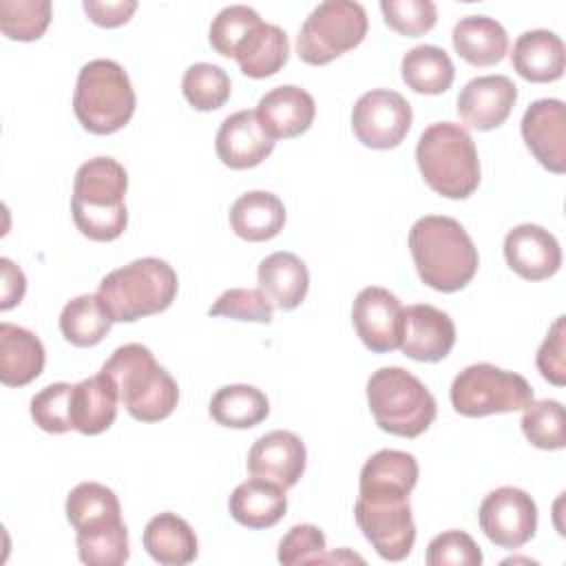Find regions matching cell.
Listing matches in <instances>:
<instances>
[{
    "label": "cell",
    "instance_id": "e0dca14e",
    "mask_svg": "<svg viewBox=\"0 0 566 566\" xmlns=\"http://www.w3.org/2000/svg\"><path fill=\"white\" fill-rule=\"evenodd\" d=\"M517 102V86L506 75H480L458 95V115L464 126L493 130L502 126Z\"/></svg>",
    "mask_w": 566,
    "mask_h": 566
},
{
    "label": "cell",
    "instance_id": "ffe728a7",
    "mask_svg": "<svg viewBox=\"0 0 566 566\" xmlns=\"http://www.w3.org/2000/svg\"><path fill=\"white\" fill-rule=\"evenodd\" d=\"M314 115V97L294 84H283L268 91L256 104V117L274 142L303 135L312 126Z\"/></svg>",
    "mask_w": 566,
    "mask_h": 566
},
{
    "label": "cell",
    "instance_id": "3957f363",
    "mask_svg": "<svg viewBox=\"0 0 566 566\" xmlns=\"http://www.w3.org/2000/svg\"><path fill=\"white\" fill-rule=\"evenodd\" d=\"M102 371L113 380L124 409L139 422H159L179 402L175 378L155 360L146 345L126 343L117 347L102 365Z\"/></svg>",
    "mask_w": 566,
    "mask_h": 566
},
{
    "label": "cell",
    "instance_id": "44dd1931",
    "mask_svg": "<svg viewBox=\"0 0 566 566\" xmlns=\"http://www.w3.org/2000/svg\"><path fill=\"white\" fill-rule=\"evenodd\" d=\"M511 64L517 71L520 77L533 84H546L555 82L564 73L566 53L564 42L557 33L548 29H533L517 35L513 51H511Z\"/></svg>",
    "mask_w": 566,
    "mask_h": 566
},
{
    "label": "cell",
    "instance_id": "603a6c76",
    "mask_svg": "<svg viewBox=\"0 0 566 566\" xmlns=\"http://www.w3.org/2000/svg\"><path fill=\"white\" fill-rule=\"evenodd\" d=\"M259 290L276 310H294L310 287L307 265L294 252H272L259 263Z\"/></svg>",
    "mask_w": 566,
    "mask_h": 566
},
{
    "label": "cell",
    "instance_id": "cb8c5ba5",
    "mask_svg": "<svg viewBox=\"0 0 566 566\" xmlns=\"http://www.w3.org/2000/svg\"><path fill=\"white\" fill-rule=\"evenodd\" d=\"M117 389L104 371L80 380L73 385L71 396L73 429L84 436H97L106 431L117 418Z\"/></svg>",
    "mask_w": 566,
    "mask_h": 566
},
{
    "label": "cell",
    "instance_id": "d590c367",
    "mask_svg": "<svg viewBox=\"0 0 566 566\" xmlns=\"http://www.w3.org/2000/svg\"><path fill=\"white\" fill-rule=\"evenodd\" d=\"M522 431L526 440L544 451H557L564 449L566 436H564V407L559 400H533L522 416Z\"/></svg>",
    "mask_w": 566,
    "mask_h": 566
},
{
    "label": "cell",
    "instance_id": "2e32d148",
    "mask_svg": "<svg viewBox=\"0 0 566 566\" xmlns=\"http://www.w3.org/2000/svg\"><path fill=\"white\" fill-rule=\"evenodd\" d=\"M305 464L307 451L303 440L285 429H274L256 438L248 451L250 475L274 482L285 491L301 480Z\"/></svg>",
    "mask_w": 566,
    "mask_h": 566
},
{
    "label": "cell",
    "instance_id": "484cf974",
    "mask_svg": "<svg viewBox=\"0 0 566 566\" xmlns=\"http://www.w3.org/2000/svg\"><path fill=\"white\" fill-rule=\"evenodd\" d=\"M451 42L455 53L471 66L500 64L509 51L506 29L489 15H467L453 27Z\"/></svg>",
    "mask_w": 566,
    "mask_h": 566
},
{
    "label": "cell",
    "instance_id": "ac0fdd59",
    "mask_svg": "<svg viewBox=\"0 0 566 566\" xmlns=\"http://www.w3.org/2000/svg\"><path fill=\"white\" fill-rule=\"evenodd\" d=\"M504 259L517 276L544 281L559 270L562 248L546 228L520 223L504 237Z\"/></svg>",
    "mask_w": 566,
    "mask_h": 566
},
{
    "label": "cell",
    "instance_id": "83f0119b",
    "mask_svg": "<svg viewBox=\"0 0 566 566\" xmlns=\"http://www.w3.org/2000/svg\"><path fill=\"white\" fill-rule=\"evenodd\" d=\"M142 539L146 553L164 566L190 564L199 551L197 535L190 524L170 511L150 517Z\"/></svg>",
    "mask_w": 566,
    "mask_h": 566
},
{
    "label": "cell",
    "instance_id": "4316f807",
    "mask_svg": "<svg viewBox=\"0 0 566 566\" xmlns=\"http://www.w3.org/2000/svg\"><path fill=\"white\" fill-rule=\"evenodd\" d=\"M285 226L283 201L268 190H250L230 208V228L243 241H270Z\"/></svg>",
    "mask_w": 566,
    "mask_h": 566
},
{
    "label": "cell",
    "instance_id": "1f68e13d",
    "mask_svg": "<svg viewBox=\"0 0 566 566\" xmlns=\"http://www.w3.org/2000/svg\"><path fill=\"white\" fill-rule=\"evenodd\" d=\"M208 413L221 427L250 429L268 418L270 402L252 385H226L212 396Z\"/></svg>",
    "mask_w": 566,
    "mask_h": 566
},
{
    "label": "cell",
    "instance_id": "ba28073f",
    "mask_svg": "<svg viewBox=\"0 0 566 566\" xmlns=\"http://www.w3.org/2000/svg\"><path fill=\"white\" fill-rule=\"evenodd\" d=\"M367 405L376 424L398 438H418L436 420V398L402 367H380L367 380Z\"/></svg>",
    "mask_w": 566,
    "mask_h": 566
},
{
    "label": "cell",
    "instance_id": "bcb514c9",
    "mask_svg": "<svg viewBox=\"0 0 566 566\" xmlns=\"http://www.w3.org/2000/svg\"><path fill=\"white\" fill-rule=\"evenodd\" d=\"M0 270H2V285H0V310H11L13 305H18L24 296L27 290V279L22 274V270L7 256L0 259Z\"/></svg>",
    "mask_w": 566,
    "mask_h": 566
},
{
    "label": "cell",
    "instance_id": "8992f818",
    "mask_svg": "<svg viewBox=\"0 0 566 566\" xmlns=\"http://www.w3.org/2000/svg\"><path fill=\"white\" fill-rule=\"evenodd\" d=\"M416 161L427 186L447 199H467L480 184L478 148L455 122L427 126L416 146Z\"/></svg>",
    "mask_w": 566,
    "mask_h": 566
},
{
    "label": "cell",
    "instance_id": "f546056e",
    "mask_svg": "<svg viewBox=\"0 0 566 566\" xmlns=\"http://www.w3.org/2000/svg\"><path fill=\"white\" fill-rule=\"evenodd\" d=\"M66 520L77 533H95L122 524V506L113 489L99 482H82L66 495Z\"/></svg>",
    "mask_w": 566,
    "mask_h": 566
},
{
    "label": "cell",
    "instance_id": "f35d334b",
    "mask_svg": "<svg viewBox=\"0 0 566 566\" xmlns=\"http://www.w3.org/2000/svg\"><path fill=\"white\" fill-rule=\"evenodd\" d=\"M71 396L73 385L53 382L40 389L31 398V418L46 433H66L73 429L71 422Z\"/></svg>",
    "mask_w": 566,
    "mask_h": 566
},
{
    "label": "cell",
    "instance_id": "d6a6232c",
    "mask_svg": "<svg viewBox=\"0 0 566 566\" xmlns=\"http://www.w3.org/2000/svg\"><path fill=\"white\" fill-rule=\"evenodd\" d=\"M113 321L104 312L97 294L71 298L60 314V332L75 347H93L111 332Z\"/></svg>",
    "mask_w": 566,
    "mask_h": 566
},
{
    "label": "cell",
    "instance_id": "30bf717a",
    "mask_svg": "<svg viewBox=\"0 0 566 566\" xmlns=\"http://www.w3.org/2000/svg\"><path fill=\"white\" fill-rule=\"evenodd\" d=\"M451 405L460 416L482 418L526 409L533 402L528 380L491 363L464 367L451 382Z\"/></svg>",
    "mask_w": 566,
    "mask_h": 566
},
{
    "label": "cell",
    "instance_id": "b9f144b4",
    "mask_svg": "<svg viewBox=\"0 0 566 566\" xmlns=\"http://www.w3.org/2000/svg\"><path fill=\"white\" fill-rule=\"evenodd\" d=\"M424 559L429 566H480L482 551L469 533L444 531L429 542Z\"/></svg>",
    "mask_w": 566,
    "mask_h": 566
},
{
    "label": "cell",
    "instance_id": "836d02e7",
    "mask_svg": "<svg viewBox=\"0 0 566 566\" xmlns=\"http://www.w3.org/2000/svg\"><path fill=\"white\" fill-rule=\"evenodd\" d=\"M181 91L186 102L195 111H217L228 102L232 84L221 66L210 62H197L186 69Z\"/></svg>",
    "mask_w": 566,
    "mask_h": 566
},
{
    "label": "cell",
    "instance_id": "d6986e66",
    "mask_svg": "<svg viewBox=\"0 0 566 566\" xmlns=\"http://www.w3.org/2000/svg\"><path fill=\"white\" fill-rule=\"evenodd\" d=\"M214 150L223 166L245 170L259 166L274 150V139L261 126L256 111L245 108L221 122L214 137Z\"/></svg>",
    "mask_w": 566,
    "mask_h": 566
},
{
    "label": "cell",
    "instance_id": "60d3db41",
    "mask_svg": "<svg viewBox=\"0 0 566 566\" xmlns=\"http://www.w3.org/2000/svg\"><path fill=\"white\" fill-rule=\"evenodd\" d=\"M272 303L261 290L230 287L208 310L210 316H228L234 321L272 323Z\"/></svg>",
    "mask_w": 566,
    "mask_h": 566
},
{
    "label": "cell",
    "instance_id": "8d00e7d4",
    "mask_svg": "<svg viewBox=\"0 0 566 566\" xmlns=\"http://www.w3.org/2000/svg\"><path fill=\"white\" fill-rule=\"evenodd\" d=\"M77 555L88 566H119L128 559L126 524H115L95 533H77Z\"/></svg>",
    "mask_w": 566,
    "mask_h": 566
},
{
    "label": "cell",
    "instance_id": "ab89813d",
    "mask_svg": "<svg viewBox=\"0 0 566 566\" xmlns=\"http://www.w3.org/2000/svg\"><path fill=\"white\" fill-rule=\"evenodd\" d=\"M380 11L387 27L407 38L431 31L438 20V9L431 0H382Z\"/></svg>",
    "mask_w": 566,
    "mask_h": 566
},
{
    "label": "cell",
    "instance_id": "4fadbf2b",
    "mask_svg": "<svg viewBox=\"0 0 566 566\" xmlns=\"http://www.w3.org/2000/svg\"><path fill=\"white\" fill-rule=\"evenodd\" d=\"M402 305L396 294L385 287H363L352 305V323L363 345L376 354L400 347Z\"/></svg>",
    "mask_w": 566,
    "mask_h": 566
},
{
    "label": "cell",
    "instance_id": "9c48e42d",
    "mask_svg": "<svg viewBox=\"0 0 566 566\" xmlns=\"http://www.w3.org/2000/svg\"><path fill=\"white\" fill-rule=\"evenodd\" d=\"M367 35V13L354 0H325L301 24L296 53L310 66H323L358 46Z\"/></svg>",
    "mask_w": 566,
    "mask_h": 566
},
{
    "label": "cell",
    "instance_id": "f6af8a7d",
    "mask_svg": "<svg viewBox=\"0 0 566 566\" xmlns=\"http://www.w3.org/2000/svg\"><path fill=\"white\" fill-rule=\"evenodd\" d=\"M82 9L91 18V22H95L97 27L115 29L130 20V15L137 9V2L135 0H106V2L104 0H84Z\"/></svg>",
    "mask_w": 566,
    "mask_h": 566
},
{
    "label": "cell",
    "instance_id": "ee69618b",
    "mask_svg": "<svg viewBox=\"0 0 566 566\" xmlns=\"http://www.w3.org/2000/svg\"><path fill=\"white\" fill-rule=\"evenodd\" d=\"M564 316H557L551 325L544 343L537 349L535 365L544 380H548L555 387L566 385V347H564Z\"/></svg>",
    "mask_w": 566,
    "mask_h": 566
},
{
    "label": "cell",
    "instance_id": "7402d4cb",
    "mask_svg": "<svg viewBox=\"0 0 566 566\" xmlns=\"http://www.w3.org/2000/svg\"><path fill=\"white\" fill-rule=\"evenodd\" d=\"M44 345L27 327L0 323V380L7 387H24L44 369Z\"/></svg>",
    "mask_w": 566,
    "mask_h": 566
},
{
    "label": "cell",
    "instance_id": "52a82bcc",
    "mask_svg": "<svg viewBox=\"0 0 566 566\" xmlns=\"http://www.w3.org/2000/svg\"><path fill=\"white\" fill-rule=\"evenodd\" d=\"M137 106L128 73L113 60L86 62L75 82L73 111L84 130L111 135L124 128Z\"/></svg>",
    "mask_w": 566,
    "mask_h": 566
},
{
    "label": "cell",
    "instance_id": "d4e9b609",
    "mask_svg": "<svg viewBox=\"0 0 566 566\" xmlns=\"http://www.w3.org/2000/svg\"><path fill=\"white\" fill-rule=\"evenodd\" d=\"M228 511L241 526L270 528L287 511L285 489L263 478H250L230 493Z\"/></svg>",
    "mask_w": 566,
    "mask_h": 566
},
{
    "label": "cell",
    "instance_id": "7a4b0ae2",
    "mask_svg": "<svg viewBox=\"0 0 566 566\" xmlns=\"http://www.w3.org/2000/svg\"><path fill=\"white\" fill-rule=\"evenodd\" d=\"M128 175L113 157H93L84 161L73 179L71 212L77 230L91 241L108 243L122 237L128 226L124 195Z\"/></svg>",
    "mask_w": 566,
    "mask_h": 566
},
{
    "label": "cell",
    "instance_id": "5bb4252c",
    "mask_svg": "<svg viewBox=\"0 0 566 566\" xmlns=\"http://www.w3.org/2000/svg\"><path fill=\"white\" fill-rule=\"evenodd\" d=\"M455 345V325L451 316L429 303H416L402 310L400 347L405 356L420 363L442 360Z\"/></svg>",
    "mask_w": 566,
    "mask_h": 566
},
{
    "label": "cell",
    "instance_id": "4dcf8cb0",
    "mask_svg": "<svg viewBox=\"0 0 566 566\" xmlns=\"http://www.w3.org/2000/svg\"><path fill=\"white\" fill-rule=\"evenodd\" d=\"M402 82L422 95L444 93L455 77L449 53L436 44H418L402 55L400 62Z\"/></svg>",
    "mask_w": 566,
    "mask_h": 566
},
{
    "label": "cell",
    "instance_id": "6da1fadb",
    "mask_svg": "<svg viewBox=\"0 0 566 566\" xmlns=\"http://www.w3.org/2000/svg\"><path fill=\"white\" fill-rule=\"evenodd\" d=\"M409 250L422 283L438 292H458L478 272V248L451 217H420L409 230Z\"/></svg>",
    "mask_w": 566,
    "mask_h": 566
},
{
    "label": "cell",
    "instance_id": "8fae6325",
    "mask_svg": "<svg viewBox=\"0 0 566 566\" xmlns=\"http://www.w3.org/2000/svg\"><path fill=\"white\" fill-rule=\"evenodd\" d=\"M411 119V104L400 93L391 88H371L354 104L352 130L363 146L389 150L407 137Z\"/></svg>",
    "mask_w": 566,
    "mask_h": 566
},
{
    "label": "cell",
    "instance_id": "7bdbcfd3",
    "mask_svg": "<svg viewBox=\"0 0 566 566\" xmlns=\"http://www.w3.org/2000/svg\"><path fill=\"white\" fill-rule=\"evenodd\" d=\"M325 535L314 524L292 526L279 542V562L285 566L325 562Z\"/></svg>",
    "mask_w": 566,
    "mask_h": 566
},
{
    "label": "cell",
    "instance_id": "277c9868",
    "mask_svg": "<svg viewBox=\"0 0 566 566\" xmlns=\"http://www.w3.org/2000/svg\"><path fill=\"white\" fill-rule=\"evenodd\" d=\"M177 287V272L166 261L144 256L108 272L97 287V298L113 323H133L168 310Z\"/></svg>",
    "mask_w": 566,
    "mask_h": 566
},
{
    "label": "cell",
    "instance_id": "74e56055",
    "mask_svg": "<svg viewBox=\"0 0 566 566\" xmlns=\"http://www.w3.org/2000/svg\"><path fill=\"white\" fill-rule=\"evenodd\" d=\"M259 22V13L245 4L223 7L210 24V46L223 57H234L239 44Z\"/></svg>",
    "mask_w": 566,
    "mask_h": 566
},
{
    "label": "cell",
    "instance_id": "9a60e30c",
    "mask_svg": "<svg viewBox=\"0 0 566 566\" xmlns=\"http://www.w3.org/2000/svg\"><path fill=\"white\" fill-rule=\"evenodd\" d=\"M522 137L533 157L551 172H566V108L562 99H535L522 117Z\"/></svg>",
    "mask_w": 566,
    "mask_h": 566
},
{
    "label": "cell",
    "instance_id": "7c38bea8",
    "mask_svg": "<svg viewBox=\"0 0 566 566\" xmlns=\"http://www.w3.org/2000/svg\"><path fill=\"white\" fill-rule=\"evenodd\" d=\"M482 533L500 548H520L533 539L537 531L535 500L515 486L491 491L478 511Z\"/></svg>",
    "mask_w": 566,
    "mask_h": 566
},
{
    "label": "cell",
    "instance_id": "e575fe53",
    "mask_svg": "<svg viewBox=\"0 0 566 566\" xmlns=\"http://www.w3.org/2000/svg\"><path fill=\"white\" fill-rule=\"evenodd\" d=\"M51 22L49 0H0V31L9 40H40Z\"/></svg>",
    "mask_w": 566,
    "mask_h": 566
},
{
    "label": "cell",
    "instance_id": "5b68a950",
    "mask_svg": "<svg viewBox=\"0 0 566 566\" xmlns=\"http://www.w3.org/2000/svg\"><path fill=\"white\" fill-rule=\"evenodd\" d=\"M411 491L413 489L398 482L374 478L358 480V497L354 504L356 524L374 551L387 562H400L413 548L416 524L409 504Z\"/></svg>",
    "mask_w": 566,
    "mask_h": 566
},
{
    "label": "cell",
    "instance_id": "f1b7e54d",
    "mask_svg": "<svg viewBox=\"0 0 566 566\" xmlns=\"http://www.w3.org/2000/svg\"><path fill=\"white\" fill-rule=\"evenodd\" d=\"M290 57V42L281 27L270 22H259L245 40L239 44L234 60L243 75L263 80L279 73Z\"/></svg>",
    "mask_w": 566,
    "mask_h": 566
}]
</instances>
